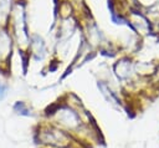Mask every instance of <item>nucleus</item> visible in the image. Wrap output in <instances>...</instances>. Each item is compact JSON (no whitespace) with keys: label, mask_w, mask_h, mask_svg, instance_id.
<instances>
[{"label":"nucleus","mask_w":159,"mask_h":148,"mask_svg":"<svg viewBox=\"0 0 159 148\" xmlns=\"http://www.w3.org/2000/svg\"><path fill=\"white\" fill-rule=\"evenodd\" d=\"M6 95V86L0 85V100H3Z\"/></svg>","instance_id":"1"}]
</instances>
